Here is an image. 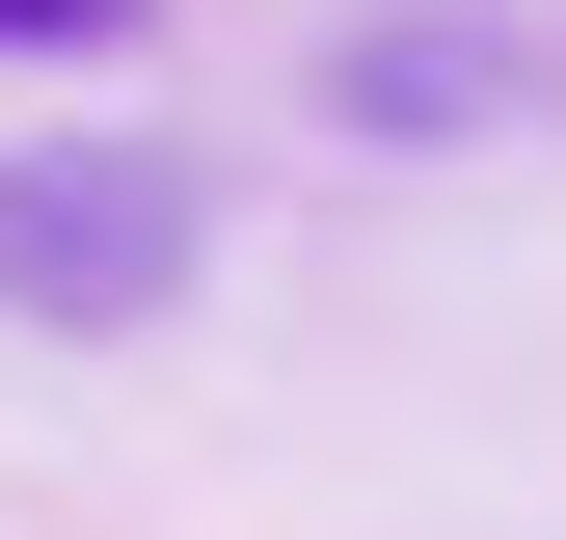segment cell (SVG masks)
<instances>
[{"label":"cell","mask_w":566,"mask_h":540,"mask_svg":"<svg viewBox=\"0 0 566 540\" xmlns=\"http://www.w3.org/2000/svg\"><path fill=\"white\" fill-rule=\"evenodd\" d=\"M163 243H189V189H163V163H0V298L135 324V298H163Z\"/></svg>","instance_id":"6da1fadb"},{"label":"cell","mask_w":566,"mask_h":540,"mask_svg":"<svg viewBox=\"0 0 566 540\" xmlns=\"http://www.w3.org/2000/svg\"><path fill=\"white\" fill-rule=\"evenodd\" d=\"M135 28V0H0V54H108Z\"/></svg>","instance_id":"7a4b0ae2"}]
</instances>
